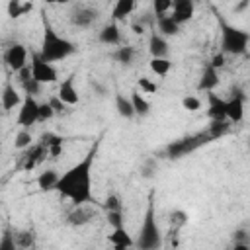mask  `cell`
I'll return each mask as SVG.
<instances>
[{"label":"cell","mask_w":250,"mask_h":250,"mask_svg":"<svg viewBox=\"0 0 250 250\" xmlns=\"http://www.w3.org/2000/svg\"><path fill=\"white\" fill-rule=\"evenodd\" d=\"M96 152H98V143H94V146L86 152L82 160H78L66 172H62L55 186V191H59L61 197L72 201L74 207L96 203L92 197V168H94Z\"/></svg>","instance_id":"6da1fadb"},{"label":"cell","mask_w":250,"mask_h":250,"mask_svg":"<svg viewBox=\"0 0 250 250\" xmlns=\"http://www.w3.org/2000/svg\"><path fill=\"white\" fill-rule=\"evenodd\" d=\"M76 53V47L70 39L59 35L51 21L47 20V16L43 18V37H41V49H39V57L47 62H57V61H64L70 55Z\"/></svg>","instance_id":"7a4b0ae2"},{"label":"cell","mask_w":250,"mask_h":250,"mask_svg":"<svg viewBox=\"0 0 250 250\" xmlns=\"http://www.w3.org/2000/svg\"><path fill=\"white\" fill-rule=\"evenodd\" d=\"M213 14L217 18L219 23V31H221V53L223 55H246L248 53V43H250V33L244 31L242 27H236L232 23L227 21V18L213 8Z\"/></svg>","instance_id":"3957f363"},{"label":"cell","mask_w":250,"mask_h":250,"mask_svg":"<svg viewBox=\"0 0 250 250\" xmlns=\"http://www.w3.org/2000/svg\"><path fill=\"white\" fill-rule=\"evenodd\" d=\"M137 250H160L162 248V232L156 221V207H154V193H148L146 211L143 223L139 227V234L135 238Z\"/></svg>","instance_id":"277c9868"},{"label":"cell","mask_w":250,"mask_h":250,"mask_svg":"<svg viewBox=\"0 0 250 250\" xmlns=\"http://www.w3.org/2000/svg\"><path fill=\"white\" fill-rule=\"evenodd\" d=\"M209 135L207 131H201V133H195V135H188L184 139H178L174 143H170L166 148H164V154L166 158H172V160H178V158H184L188 154H191L193 150H197L199 146H203L205 143H209Z\"/></svg>","instance_id":"5b68a950"},{"label":"cell","mask_w":250,"mask_h":250,"mask_svg":"<svg viewBox=\"0 0 250 250\" xmlns=\"http://www.w3.org/2000/svg\"><path fill=\"white\" fill-rule=\"evenodd\" d=\"M244 105H246V94L240 86H234L230 90V98L225 100V119L229 123H240L244 119Z\"/></svg>","instance_id":"8992f818"},{"label":"cell","mask_w":250,"mask_h":250,"mask_svg":"<svg viewBox=\"0 0 250 250\" xmlns=\"http://www.w3.org/2000/svg\"><path fill=\"white\" fill-rule=\"evenodd\" d=\"M29 70H31V78H33L35 82H39L41 86H43V84H53V82H57V78H59L57 68H55L51 62L43 61V59L39 57L37 51L31 53V64H29Z\"/></svg>","instance_id":"52a82bcc"},{"label":"cell","mask_w":250,"mask_h":250,"mask_svg":"<svg viewBox=\"0 0 250 250\" xmlns=\"http://www.w3.org/2000/svg\"><path fill=\"white\" fill-rule=\"evenodd\" d=\"M98 16H100L98 8H94V6H90V4H74L72 10H70V14H68L70 23H72L74 27H80V29L92 27V25L96 23Z\"/></svg>","instance_id":"ba28073f"},{"label":"cell","mask_w":250,"mask_h":250,"mask_svg":"<svg viewBox=\"0 0 250 250\" xmlns=\"http://www.w3.org/2000/svg\"><path fill=\"white\" fill-rule=\"evenodd\" d=\"M16 121L21 129H29L31 125H35L39 121V102L33 96H23Z\"/></svg>","instance_id":"9c48e42d"},{"label":"cell","mask_w":250,"mask_h":250,"mask_svg":"<svg viewBox=\"0 0 250 250\" xmlns=\"http://www.w3.org/2000/svg\"><path fill=\"white\" fill-rule=\"evenodd\" d=\"M4 62L8 64L10 70L20 72L21 68L27 66V49L21 43H14L4 51Z\"/></svg>","instance_id":"30bf717a"},{"label":"cell","mask_w":250,"mask_h":250,"mask_svg":"<svg viewBox=\"0 0 250 250\" xmlns=\"http://www.w3.org/2000/svg\"><path fill=\"white\" fill-rule=\"evenodd\" d=\"M195 12V4L191 0H172V10H170V18L182 27V23H188L193 18Z\"/></svg>","instance_id":"8fae6325"},{"label":"cell","mask_w":250,"mask_h":250,"mask_svg":"<svg viewBox=\"0 0 250 250\" xmlns=\"http://www.w3.org/2000/svg\"><path fill=\"white\" fill-rule=\"evenodd\" d=\"M57 98H59L64 105H74V104H78L80 96H78V90H76V86H74V74L66 76V78L59 84V94H57Z\"/></svg>","instance_id":"7c38bea8"},{"label":"cell","mask_w":250,"mask_h":250,"mask_svg":"<svg viewBox=\"0 0 250 250\" xmlns=\"http://www.w3.org/2000/svg\"><path fill=\"white\" fill-rule=\"evenodd\" d=\"M94 217H96V211H94L90 205H76V207L68 213L66 221H68V225H72V227H84V225H88Z\"/></svg>","instance_id":"4fadbf2b"},{"label":"cell","mask_w":250,"mask_h":250,"mask_svg":"<svg viewBox=\"0 0 250 250\" xmlns=\"http://www.w3.org/2000/svg\"><path fill=\"white\" fill-rule=\"evenodd\" d=\"M21 94L16 90V86L12 84V82H6V86H4V90H2V94H0V105H2V109L4 111H12L14 107H20V104H21Z\"/></svg>","instance_id":"5bb4252c"},{"label":"cell","mask_w":250,"mask_h":250,"mask_svg":"<svg viewBox=\"0 0 250 250\" xmlns=\"http://www.w3.org/2000/svg\"><path fill=\"white\" fill-rule=\"evenodd\" d=\"M98 41L107 45V47H115V45H121V29L115 21H109L105 23L100 33H98Z\"/></svg>","instance_id":"9a60e30c"},{"label":"cell","mask_w":250,"mask_h":250,"mask_svg":"<svg viewBox=\"0 0 250 250\" xmlns=\"http://www.w3.org/2000/svg\"><path fill=\"white\" fill-rule=\"evenodd\" d=\"M148 53H150L152 59H168V53H170L168 39H164L162 35L152 31L150 37H148Z\"/></svg>","instance_id":"2e32d148"},{"label":"cell","mask_w":250,"mask_h":250,"mask_svg":"<svg viewBox=\"0 0 250 250\" xmlns=\"http://www.w3.org/2000/svg\"><path fill=\"white\" fill-rule=\"evenodd\" d=\"M207 104H209V109H207V115L211 121H223L225 119V100L215 94V92H209L207 94Z\"/></svg>","instance_id":"e0dca14e"},{"label":"cell","mask_w":250,"mask_h":250,"mask_svg":"<svg viewBox=\"0 0 250 250\" xmlns=\"http://www.w3.org/2000/svg\"><path fill=\"white\" fill-rule=\"evenodd\" d=\"M219 86V70H215L213 66L205 64L203 68V74L197 82V90H203V92H215V88Z\"/></svg>","instance_id":"ac0fdd59"},{"label":"cell","mask_w":250,"mask_h":250,"mask_svg":"<svg viewBox=\"0 0 250 250\" xmlns=\"http://www.w3.org/2000/svg\"><path fill=\"white\" fill-rule=\"evenodd\" d=\"M109 244L113 248H133L135 246V238L127 232L125 227H119V229H113V232L107 236Z\"/></svg>","instance_id":"d6986e66"},{"label":"cell","mask_w":250,"mask_h":250,"mask_svg":"<svg viewBox=\"0 0 250 250\" xmlns=\"http://www.w3.org/2000/svg\"><path fill=\"white\" fill-rule=\"evenodd\" d=\"M135 8H137L135 0H117L113 4V8H111V21L117 23V21L125 20L127 16H131L135 12Z\"/></svg>","instance_id":"ffe728a7"},{"label":"cell","mask_w":250,"mask_h":250,"mask_svg":"<svg viewBox=\"0 0 250 250\" xmlns=\"http://www.w3.org/2000/svg\"><path fill=\"white\" fill-rule=\"evenodd\" d=\"M62 141H64V139H62L61 135H57V133H43L39 145L45 146L47 154H51V156H59V154L62 152Z\"/></svg>","instance_id":"44dd1931"},{"label":"cell","mask_w":250,"mask_h":250,"mask_svg":"<svg viewBox=\"0 0 250 250\" xmlns=\"http://www.w3.org/2000/svg\"><path fill=\"white\" fill-rule=\"evenodd\" d=\"M156 27H158V35H162L164 39H168V37H176L178 33H180V25L170 18V14L168 16H160V18H156Z\"/></svg>","instance_id":"7402d4cb"},{"label":"cell","mask_w":250,"mask_h":250,"mask_svg":"<svg viewBox=\"0 0 250 250\" xmlns=\"http://www.w3.org/2000/svg\"><path fill=\"white\" fill-rule=\"evenodd\" d=\"M135 57H137V49L133 45H119L113 53H111V59L117 61L119 64L123 66H129L135 62Z\"/></svg>","instance_id":"603a6c76"},{"label":"cell","mask_w":250,"mask_h":250,"mask_svg":"<svg viewBox=\"0 0 250 250\" xmlns=\"http://www.w3.org/2000/svg\"><path fill=\"white\" fill-rule=\"evenodd\" d=\"M129 100H131V105H133L135 115L145 117V115H148V113H150V104L146 102V98H145L139 90H133V92H131V96H129Z\"/></svg>","instance_id":"cb8c5ba5"},{"label":"cell","mask_w":250,"mask_h":250,"mask_svg":"<svg viewBox=\"0 0 250 250\" xmlns=\"http://www.w3.org/2000/svg\"><path fill=\"white\" fill-rule=\"evenodd\" d=\"M59 176L61 174H57V170H45V172H41L39 176H37V188L41 189V191H53L55 189V186H57V182H59Z\"/></svg>","instance_id":"d4e9b609"},{"label":"cell","mask_w":250,"mask_h":250,"mask_svg":"<svg viewBox=\"0 0 250 250\" xmlns=\"http://www.w3.org/2000/svg\"><path fill=\"white\" fill-rule=\"evenodd\" d=\"M14 238H16L18 250H33V244H35V234H33V230L18 229V230H14Z\"/></svg>","instance_id":"484cf974"},{"label":"cell","mask_w":250,"mask_h":250,"mask_svg":"<svg viewBox=\"0 0 250 250\" xmlns=\"http://www.w3.org/2000/svg\"><path fill=\"white\" fill-rule=\"evenodd\" d=\"M115 109H117V113H119L123 119H133V117H135V111H133V105H131L129 96H125V94H121V92L115 94Z\"/></svg>","instance_id":"4316f807"},{"label":"cell","mask_w":250,"mask_h":250,"mask_svg":"<svg viewBox=\"0 0 250 250\" xmlns=\"http://www.w3.org/2000/svg\"><path fill=\"white\" fill-rule=\"evenodd\" d=\"M45 156H47L45 146H43V145H35V146L31 148V152H27V154H25V164H23V168H25V170L35 168V166H37Z\"/></svg>","instance_id":"83f0119b"},{"label":"cell","mask_w":250,"mask_h":250,"mask_svg":"<svg viewBox=\"0 0 250 250\" xmlns=\"http://www.w3.org/2000/svg\"><path fill=\"white\" fill-rule=\"evenodd\" d=\"M229 133H230V123L227 119H223V121H211L209 129H207V135H209L211 141H215L219 137H225Z\"/></svg>","instance_id":"f1b7e54d"},{"label":"cell","mask_w":250,"mask_h":250,"mask_svg":"<svg viewBox=\"0 0 250 250\" xmlns=\"http://www.w3.org/2000/svg\"><path fill=\"white\" fill-rule=\"evenodd\" d=\"M33 8V4H23V2H20V0H10L8 4H6V12H8V16L10 18H20V16H25L29 10Z\"/></svg>","instance_id":"f546056e"},{"label":"cell","mask_w":250,"mask_h":250,"mask_svg":"<svg viewBox=\"0 0 250 250\" xmlns=\"http://www.w3.org/2000/svg\"><path fill=\"white\" fill-rule=\"evenodd\" d=\"M148 66L156 76H166L172 68V61L170 59H150Z\"/></svg>","instance_id":"4dcf8cb0"},{"label":"cell","mask_w":250,"mask_h":250,"mask_svg":"<svg viewBox=\"0 0 250 250\" xmlns=\"http://www.w3.org/2000/svg\"><path fill=\"white\" fill-rule=\"evenodd\" d=\"M156 170H158V162L154 158H145L143 164H141V176L143 178H154L156 176Z\"/></svg>","instance_id":"1f68e13d"},{"label":"cell","mask_w":250,"mask_h":250,"mask_svg":"<svg viewBox=\"0 0 250 250\" xmlns=\"http://www.w3.org/2000/svg\"><path fill=\"white\" fill-rule=\"evenodd\" d=\"M0 250H18L16 238H14V230H12V229H4V232H2V236H0Z\"/></svg>","instance_id":"d6a6232c"},{"label":"cell","mask_w":250,"mask_h":250,"mask_svg":"<svg viewBox=\"0 0 250 250\" xmlns=\"http://www.w3.org/2000/svg\"><path fill=\"white\" fill-rule=\"evenodd\" d=\"M104 211L105 213H111V211H123V205H121V199H119V195H115V193H109L105 199H104Z\"/></svg>","instance_id":"836d02e7"},{"label":"cell","mask_w":250,"mask_h":250,"mask_svg":"<svg viewBox=\"0 0 250 250\" xmlns=\"http://www.w3.org/2000/svg\"><path fill=\"white\" fill-rule=\"evenodd\" d=\"M31 133L27 131V129H21L18 135H16V139H14V146L16 148H27V146H31Z\"/></svg>","instance_id":"e575fe53"},{"label":"cell","mask_w":250,"mask_h":250,"mask_svg":"<svg viewBox=\"0 0 250 250\" xmlns=\"http://www.w3.org/2000/svg\"><path fill=\"white\" fill-rule=\"evenodd\" d=\"M21 84V88H23V92H25V96H37V94H41V84L39 82H35L33 78H27V80H23V82H20Z\"/></svg>","instance_id":"d590c367"},{"label":"cell","mask_w":250,"mask_h":250,"mask_svg":"<svg viewBox=\"0 0 250 250\" xmlns=\"http://www.w3.org/2000/svg\"><path fill=\"white\" fill-rule=\"evenodd\" d=\"M105 221L109 223V227H111V229H119V227H125L123 211H111V213H105Z\"/></svg>","instance_id":"8d00e7d4"},{"label":"cell","mask_w":250,"mask_h":250,"mask_svg":"<svg viewBox=\"0 0 250 250\" xmlns=\"http://www.w3.org/2000/svg\"><path fill=\"white\" fill-rule=\"evenodd\" d=\"M152 10H154L156 18H160V16H168L170 10H172V0H156V2L152 4Z\"/></svg>","instance_id":"74e56055"},{"label":"cell","mask_w":250,"mask_h":250,"mask_svg":"<svg viewBox=\"0 0 250 250\" xmlns=\"http://www.w3.org/2000/svg\"><path fill=\"white\" fill-rule=\"evenodd\" d=\"M139 88H141V94H156V90H158V86L150 80V78H139Z\"/></svg>","instance_id":"f35d334b"},{"label":"cell","mask_w":250,"mask_h":250,"mask_svg":"<svg viewBox=\"0 0 250 250\" xmlns=\"http://www.w3.org/2000/svg\"><path fill=\"white\" fill-rule=\"evenodd\" d=\"M170 223L174 225V227H184L186 223H188V213L186 211H182V209H176V211H172V215H170Z\"/></svg>","instance_id":"ab89813d"},{"label":"cell","mask_w":250,"mask_h":250,"mask_svg":"<svg viewBox=\"0 0 250 250\" xmlns=\"http://www.w3.org/2000/svg\"><path fill=\"white\" fill-rule=\"evenodd\" d=\"M182 107L188 109V111H197V109L201 107V100L195 98V96H186V98L182 100Z\"/></svg>","instance_id":"60d3db41"},{"label":"cell","mask_w":250,"mask_h":250,"mask_svg":"<svg viewBox=\"0 0 250 250\" xmlns=\"http://www.w3.org/2000/svg\"><path fill=\"white\" fill-rule=\"evenodd\" d=\"M53 117H55V111L51 109V105H49L47 102L39 104V121H49V119H53Z\"/></svg>","instance_id":"b9f144b4"},{"label":"cell","mask_w":250,"mask_h":250,"mask_svg":"<svg viewBox=\"0 0 250 250\" xmlns=\"http://www.w3.org/2000/svg\"><path fill=\"white\" fill-rule=\"evenodd\" d=\"M47 104L51 105V109H53L55 113H62V111H64V107H66V105H64V104H62V102L57 98V96L49 98V102H47Z\"/></svg>","instance_id":"7bdbcfd3"},{"label":"cell","mask_w":250,"mask_h":250,"mask_svg":"<svg viewBox=\"0 0 250 250\" xmlns=\"http://www.w3.org/2000/svg\"><path fill=\"white\" fill-rule=\"evenodd\" d=\"M209 66H213L215 70H219L223 64H225V55L223 53H217V55H213V59H211V62H207Z\"/></svg>","instance_id":"ee69618b"},{"label":"cell","mask_w":250,"mask_h":250,"mask_svg":"<svg viewBox=\"0 0 250 250\" xmlns=\"http://www.w3.org/2000/svg\"><path fill=\"white\" fill-rule=\"evenodd\" d=\"M240 242H246L248 244V236H246V230L244 229H240V230L234 232V244H240Z\"/></svg>","instance_id":"f6af8a7d"},{"label":"cell","mask_w":250,"mask_h":250,"mask_svg":"<svg viewBox=\"0 0 250 250\" xmlns=\"http://www.w3.org/2000/svg\"><path fill=\"white\" fill-rule=\"evenodd\" d=\"M250 6V2L248 0H242V2H238L236 6H234V12H242V10H246Z\"/></svg>","instance_id":"bcb514c9"},{"label":"cell","mask_w":250,"mask_h":250,"mask_svg":"<svg viewBox=\"0 0 250 250\" xmlns=\"http://www.w3.org/2000/svg\"><path fill=\"white\" fill-rule=\"evenodd\" d=\"M230 250H250V246L246 242H240V244H234Z\"/></svg>","instance_id":"7dc6e473"},{"label":"cell","mask_w":250,"mask_h":250,"mask_svg":"<svg viewBox=\"0 0 250 250\" xmlns=\"http://www.w3.org/2000/svg\"><path fill=\"white\" fill-rule=\"evenodd\" d=\"M133 31H135V33H139V35H141V33H143V31H145V27H143V23H141V25H139V23H133Z\"/></svg>","instance_id":"c3c4849f"},{"label":"cell","mask_w":250,"mask_h":250,"mask_svg":"<svg viewBox=\"0 0 250 250\" xmlns=\"http://www.w3.org/2000/svg\"><path fill=\"white\" fill-rule=\"evenodd\" d=\"M113 250H131V248H113Z\"/></svg>","instance_id":"681fc988"},{"label":"cell","mask_w":250,"mask_h":250,"mask_svg":"<svg viewBox=\"0 0 250 250\" xmlns=\"http://www.w3.org/2000/svg\"><path fill=\"white\" fill-rule=\"evenodd\" d=\"M0 107H2V105H0Z\"/></svg>","instance_id":"f907efd6"}]
</instances>
